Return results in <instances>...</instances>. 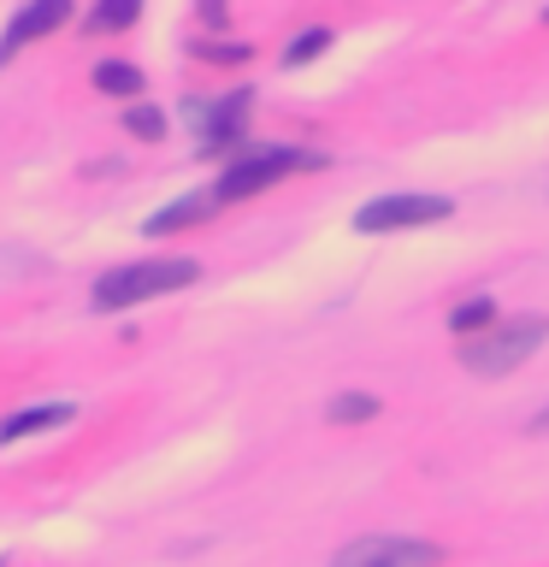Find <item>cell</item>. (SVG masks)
Listing matches in <instances>:
<instances>
[{"label":"cell","instance_id":"1","mask_svg":"<svg viewBox=\"0 0 549 567\" xmlns=\"http://www.w3.org/2000/svg\"><path fill=\"white\" fill-rule=\"evenodd\" d=\"M195 278H201V260H189V255L131 260V266H113V272H101V278H95V308H101V313H118V308H136V301H154V296L189 290Z\"/></svg>","mask_w":549,"mask_h":567},{"label":"cell","instance_id":"2","mask_svg":"<svg viewBox=\"0 0 549 567\" xmlns=\"http://www.w3.org/2000/svg\"><path fill=\"white\" fill-rule=\"evenodd\" d=\"M549 337V319L543 313H520V319H496L490 331H478L473 343H460V367L478 372V379H503L526 361Z\"/></svg>","mask_w":549,"mask_h":567},{"label":"cell","instance_id":"3","mask_svg":"<svg viewBox=\"0 0 549 567\" xmlns=\"http://www.w3.org/2000/svg\"><path fill=\"white\" fill-rule=\"evenodd\" d=\"M319 166V154L308 148H283V142H266V148H242V159L230 172H219V184H213V202H242V195H255V189H272L283 172H308Z\"/></svg>","mask_w":549,"mask_h":567},{"label":"cell","instance_id":"4","mask_svg":"<svg viewBox=\"0 0 549 567\" xmlns=\"http://www.w3.org/2000/svg\"><path fill=\"white\" fill-rule=\"evenodd\" d=\"M455 213L449 195H379V202H366L354 213V230L361 237H390V230H414V225H443Z\"/></svg>","mask_w":549,"mask_h":567},{"label":"cell","instance_id":"5","mask_svg":"<svg viewBox=\"0 0 549 567\" xmlns=\"http://www.w3.org/2000/svg\"><path fill=\"white\" fill-rule=\"evenodd\" d=\"M331 567H443V544L432 538H384V532H372V538H354L336 549Z\"/></svg>","mask_w":549,"mask_h":567},{"label":"cell","instance_id":"6","mask_svg":"<svg viewBox=\"0 0 549 567\" xmlns=\"http://www.w3.org/2000/svg\"><path fill=\"white\" fill-rule=\"evenodd\" d=\"M65 24H71V0H30V7H18V12H12V24L0 30V65H12V53H18V48L42 42V35L65 30Z\"/></svg>","mask_w":549,"mask_h":567},{"label":"cell","instance_id":"7","mask_svg":"<svg viewBox=\"0 0 549 567\" xmlns=\"http://www.w3.org/2000/svg\"><path fill=\"white\" fill-rule=\"evenodd\" d=\"M77 420V402H42V408H18V414L0 420V443H24L35 432H60V425Z\"/></svg>","mask_w":549,"mask_h":567},{"label":"cell","instance_id":"8","mask_svg":"<svg viewBox=\"0 0 549 567\" xmlns=\"http://www.w3.org/2000/svg\"><path fill=\"white\" fill-rule=\"evenodd\" d=\"M207 213H219V202H213V189L189 195V202H172V207H159L154 219H148V237H166V230H184V225H195V219H207Z\"/></svg>","mask_w":549,"mask_h":567},{"label":"cell","instance_id":"9","mask_svg":"<svg viewBox=\"0 0 549 567\" xmlns=\"http://www.w3.org/2000/svg\"><path fill=\"white\" fill-rule=\"evenodd\" d=\"M136 18H142V0H95L83 24L95 30V35H113V30H131Z\"/></svg>","mask_w":549,"mask_h":567},{"label":"cell","instance_id":"10","mask_svg":"<svg viewBox=\"0 0 549 567\" xmlns=\"http://www.w3.org/2000/svg\"><path fill=\"white\" fill-rule=\"evenodd\" d=\"M325 420L331 425H366V420H379V396H366V390H343V396L325 408Z\"/></svg>","mask_w":549,"mask_h":567},{"label":"cell","instance_id":"11","mask_svg":"<svg viewBox=\"0 0 549 567\" xmlns=\"http://www.w3.org/2000/svg\"><path fill=\"white\" fill-rule=\"evenodd\" d=\"M95 89L101 95H142V71L124 60H101L95 65Z\"/></svg>","mask_w":549,"mask_h":567},{"label":"cell","instance_id":"12","mask_svg":"<svg viewBox=\"0 0 549 567\" xmlns=\"http://www.w3.org/2000/svg\"><path fill=\"white\" fill-rule=\"evenodd\" d=\"M490 326H496V301L490 296H473L449 313V331H490Z\"/></svg>","mask_w":549,"mask_h":567},{"label":"cell","instance_id":"13","mask_svg":"<svg viewBox=\"0 0 549 567\" xmlns=\"http://www.w3.org/2000/svg\"><path fill=\"white\" fill-rule=\"evenodd\" d=\"M124 131L142 136V142H159V136H166V113L148 106V101H136V106H124Z\"/></svg>","mask_w":549,"mask_h":567},{"label":"cell","instance_id":"14","mask_svg":"<svg viewBox=\"0 0 549 567\" xmlns=\"http://www.w3.org/2000/svg\"><path fill=\"white\" fill-rule=\"evenodd\" d=\"M325 48H331V30H301L296 42H290V53H283V65H308V60H319Z\"/></svg>","mask_w":549,"mask_h":567},{"label":"cell","instance_id":"15","mask_svg":"<svg viewBox=\"0 0 549 567\" xmlns=\"http://www.w3.org/2000/svg\"><path fill=\"white\" fill-rule=\"evenodd\" d=\"M195 53H201V60H219V65H237V60H248V42H201Z\"/></svg>","mask_w":549,"mask_h":567},{"label":"cell","instance_id":"16","mask_svg":"<svg viewBox=\"0 0 549 567\" xmlns=\"http://www.w3.org/2000/svg\"><path fill=\"white\" fill-rule=\"evenodd\" d=\"M225 12H230L225 0H201V18H207V24H225Z\"/></svg>","mask_w":549,"mask_h":567},{"label":"cell","instance_id":"17","mask_svg":"<svg viewBox=\"0 0 549 567\" xmlns=\"http://www.w3.org/2000/svg\"><path fill=\"white\" fill-rule=\"evenodd\" d=\"M531 432H549V414H538V420H531Z\"/></svg>","mask_w":549,"mask_h":567},{"label":"cell","instance_id":"18","mask_svg":"<svg viewBox=\"0 0 549 567\" xmlns=\"http://www.w3.org/2000/svg\"><path fill=\"white\" fill-rule=\"evenodd\" d=\"M543 24H549V7H543Z\"/></svg>","mask_w":549,"mask_h":567},{"label":"cell","instance_id":"19","mask_svg":"<svg viewBox=\"0 0 549 567\" xmlns=\"http://www.w3.org/2000/svg\"><path fill=\"white\" fill-rule=\"evenodd\" d=\"M0 567H7V561H0Z\"/></svg>","mask_w":549,"mask_h":567}]
</instances>
